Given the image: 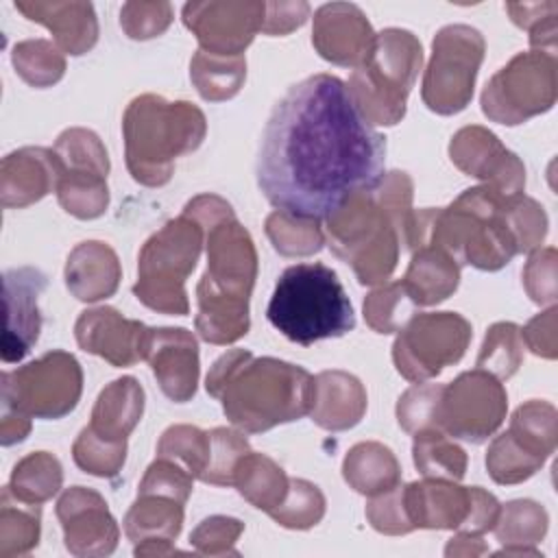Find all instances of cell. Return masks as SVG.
I'll return each instance as SVG.
<instances>
[{
    "label": "cell",
    "mask_w": 558,
    "mask_h": 558,
    "mask_svg": "<svg viewBox=\"0 0 558 558\" xmlns=\"http://www.w3.org/2000/svg\"><path fill=\"white\" fill-rule=\"evenodd\" d=\"M31 432V416L24 412L2 403V414H0V442L4 447L22 442Z\"/></svg>",
    "instance_id": "f5cc1de1"
},
{
    "label": "cell",
    "mask_w": 558,
    "mask_h": 558,
    "mask_svg": "<svg viewBox=\"0 0 558 558\" xmlns=\"http://www.w3.org/2000/svg\"><path fill=\"white\" fill-rule=\"evenodd\" d=\"M183 523V504L157 495V493H137V501L124 517V532L135 543L137 556H161L172 554L174 541Z\"/></svg>",
    "instance_id": "7402d4cb"
},
{
    "label": "cell",
    "mask_w": 558,
    "mask_h": 558,
    "mask_svg": "<svg viewBox=\"0 0 558 558\" xmlns=\"http://www.w3.org/2000/svg\"><path fill=\"white\" fill-rule=\"evenodd\" d=\"M74 336L83 351L100 355L113 366H133L144 360L148 327L124 318L113 307H94L78 316Z\"/></svg>",
    "instance_id": "d6986e66"
},
{
    "label": "cell",
    "mask_w": 558,
    "mask_h": 558,
    "mask_svg": "<svg viewBox=\"0 0 558 558\" xmlns=\"http://www.w3.org/2000/svg\"><path fill=\"white\" fill-rule=\"evenodd\" d=\"M266 2H187L183 22L196 35L201 50L242 54L262 31Z\"/></svg>",
    "instance_id": "5bb4252c"
},
{
    "label": "cell",
    "mask_w": 558,
    "mask_h": 558,
    "mask_svg": "<svg viewBox=\"0 0 558 558\" xmlns=\"http://www.w3.org/2000/svg\"><path fill=\"white\" fill-rule=\"evenodd\" d=\"M266 316L281 336L301 347L340 338L355 327L353 305L336 270L320 262L288 266L277 279Z\"/></svg>",
    "instance_id": "8992f818"
},
{
    "label": "cell",
    "mask_w": 558,
    "mask_h": 558,
    "mask_svg": "<svg viewBox=\"0 0 558 558\" xmlns=\"http://www.w3.org/2000/svg\"><path fill=\"white\" fill-rule=\"evenodd\" d=\"M375 41L366 15L347 2L323 4L314 15L312 44L318 54L336 65L360 68Z\"/></svg>",
    "instance_id": "ffe728a7"
},
{
    "label": "cell",
    "mask_w": 558,
    "mask_h": 558,
    "mask_svg": "<svg viewBox=\"0 0 558 558\" xmlns=\"http://www.w3.org/2000/svg\"><path fill=\"white\" fill-rule=\"evenodd\" d=\"M251 451L246 438L233 429L216 427L209 432V460L201 475L205 484L231 486L240 460Z\"/></svg>",
    "instance_id": "b9f144b4"
},
{
    "label": "cell",
    "mask_w": 558,
    "mask_h": 558,
    "mask_svg": "<svg viewBox=\"0 0 558 558\" xmlns=\"http://www.w3.org/2000/svg\"><path fill=\"white\" fill-rule=\"evenodd\" d=\"M290 480L286 477L283 469L277 466L268 456L248 451L233 475V486H238L240 495L251 501L255 508L270 512L277 508L286 493Z\"/></svg>",
    "instance_id": "f546056e"
},
{
    "label": "cell",
    "mask_w": 558,
    "mask_h": 558,
    "mask_svg": "<svg viewBox=\"0 0 558 558\" xmlns=\"http://www.w3.org/2000/svg\"><path fill=\"white\" fill-rule=\"evenodd\" d=\"M207 392L222 401L227 418L246 434L299 421L312 408L314 377L275 357H253L244 349L220 355L207 373Z\"/></svg>",
    "instance_id": "277c9868"
},
{
    "label": "cell",
    "mask_w": 558,
    "mask_h": 558,
    "mask_svg": "<svg viewBox=\"0 0 558 558\" xmlns=\"http://www.w3.org/2000/svg\"><path fill=\"white\" fill-rule=\"evenodd\" d=\"M366 412V392L357 377L344 371H325L314 377L312 421L325 429L340 432L357 425Z\"/></svg>",
    "instance_id": "d4e9b609"
},
{
    "label": "cell",
    "mask_w": 558,
    "mask_h": 558,
    "mask_svg": "<svg viewBox=\"0 0 558 558\" xmlns=\"http://www.w3.org/2000/svg\"><path fill=\"white\" fill-rule=\"evenodd\" d=\"M442 386L440 384H416L399 397L397 403V421L410 432L438 429V403H440Z\"/></svg>",
    "instance_id": "f6af8a7d"
},
{
    "label": "cell",
    "mask_w": 558,
    "mask_h": 558,
    "mask_svg": "<svg viewBox=\"0 0 558 558\" xmlns=\"http://www.w3.org/2000/svg\"><path fill=\"white\" fill-rule=\"evenodd\" d=\"M521 364V342H519V327L514 323H497L488 329L480 357L477 368L508 379L517 373Z\"/></svg>",
    "instance_id": "7bdbcfd3"
},
{
    "label": "cell",
    "mask_w": 558,
    "mask_h": 558,
    "mask_svg": "<svg viewBox=\"0 0 558 558\" xmlns=\"http://www.w3.org/2000/svg\"><path fill=\"white\" fill-rule=\"evenodd\" d=\"M190 76L205 100H227L240 92L246 76V61L242 54L198 50L192 59Z\"/></svg>",
    "instance_id": "1f68e13d"
},
{
    "label": "cell",
    "mask_w": 558,
    "mask_h": 558,
    "mask_svg": "<svg viewBox=\"0 0 558 558\" xmlns=\"http://www.w3.org/2000/svg\"><path fill=\"white\" fill-rule=\"evenodd\" d=\"M482 59L484 37L480 31L464 24L440 28L432 41V61L423 78V102L427 109L440 116L462 111L473 96Z\"/></svg>",
    "instance_id": "30bf717a"
},
{
    "label": "cell",
    "mask_w": 558,
    "mask_h": 558,
    "mask_svg": "<svg viewBox=\"0 0 558 558\" xmlns=\"http://www.w3.org/2000/svg\"><path fill=\"white\" fill-rule=\"evenodd\" d=\"M120 283L118 255L105 242H81L65 262V286L78 301H100Z\"/></svg>",
    "instance_id": "484cf974"
},
{
    "label": "cell",
    "mask_w": 558,
    "mask_h": 558,
    "mask_svg": "<svg viewBox=\"0 0 558 558\" xmlns=\"http://www.w3.org/2000/svg\"><path fill=\"white\" fill-rule=\"evenodd\" d=\"M469 340L471 325L464 316L456 312L418 314L395 340L392 360L408 381H425L460 362Z\"/></svg>",
    "instance_id": "8fae6325"
},
{
    "label": "cell",
    "mask_w": 558,
    "mask_h": 558,
    "mask_svg": "<svg viewBox=\"0 0 558 558\" xmlns=\"http://www.w3.org/2000/svg\"><path fill=\"white\" fill-rule=\"evenodd\" d=\"M386 137L333 74L292 85L272 107L257 155V185L279 211L320 220L384 177Z\"/></svg>",
    "instance_id": "6da1fadb"
},
{
    "label": "cell",
    "mask_w": 558,
    "mask_h": 558,
    "mask_svg": "<svg viewBox=\"0 0 558 558\" xmlns=\"http://www.w3.org/2000/svg\"><path fill=\"white\" fill-rule=\"evenodd\" d=\"M144 360L163 395L177 403L194 397L198 384V344L183 327H148Z\"/></svg>",
    "instance_id": "ac0fdd59"
},
{
    "label": "cell",
    "mask_w": 558,
    "mask_h": 558,
    "mask_svg": "<svg viewBox=\"0 0 558 558\" xmlns=\"http://www.w3.org/2000/svg\"><path fill=\"white\" fill-rule=\"evenodd\" d=\"M460 281V266L453 257L436 246H421L414 251L405 272V290L416 305H434L456 292Z\"/></svg>",
    "instance_id": "83f0119b"
},
{
    "label": "cell",
    "mask_w": 558,
    "mask_h": 558,
    "mask_svg": "<svg viewBox=\"0 0 558 558\" xmlns=\"http://www.w3.org/2000/svg\"><path fill=\"white\" fill-rule=\"evenodd\" d=\"M449 155L462 172L486 181V185L506 198H517L525 183V170L517 155L506 150L499 140L482 126L458 131L449 144Z\"/></svg>",
    "instance_id": "2e32d148"
},
{
    "label": "cell",
    "mask_w": 558,
    "mask_h": 558,
    "mask_svg": "<svg viewBox=\"0 0 558 558\" xmlns=\"http://www.w3.org/2000/svg\"><path fill=\"white\" fill-rule=\"evenodd\" d=\"M423 50L410 31L386 28L375 35L366 61L353 70L347 87L368 124H397L421 70Z\"/></svg>",
    "instance_id": "52a82bcc"
},
{
    "label": "cell",
    "mask_w": 558,
    "mask_h": 558,
    "mask_svg": "<svg viewBox=\"0 0 558 558\" xmlns=\"http://www.w3.org/2000/svg\"><path fill=\"white\" fill-rule=\"evenodd\" d=\"M122 129L131 177L142 185L159 187L170 181L174 159L201 146L207 124L192 102H168L144 94L126 107Z\"/></svg>",
    "instance_id": "5b68a950"
},
{
    "label": "cell",
    "mask_w": 558,
    "mask_h": 558,
    "mask_svg": "<svg viewBox=\"0 0 558 558\" xmlns=\"http://www.w3.org/2000/svg\"><path fill=\"white\" fill-rule=\"evenodd\" d=\"M414 464L425 477L458 482L466 471V453L440 429H423L414 434Z\"/></svg>",
    "instance_id": "d6a6232c"
},
{
    "label": "cell",
    "mask_w": 558,
    "mask_h": 558,
    "mask_svg": "<svg viewBox=\"0 0 558 558\" xmlns=\"http://www.w3.org/2000/svg\"><path fill=\"white\" fill-rule=\"evenodd\" d=\"M543 61L545 59L538 52H521L501 68L482 92L484 116L501 124H519L530 116L547 111L551 100H545L543 94L554 98V89L527 87L541 83V70H545L541 68Z\"/></svg>",
    "instance_id": "4fadbf2b"
},
{
    "label": "cell",
    "mask_w": 558,
    "mask_h": 558,
    "mask_svg": "<svg viewBox=\"0 0 558 558\" xmlns=\"http://www.w3.org/2000/svg\"><path fill=\"white\" fill-rule=\"evenodd\" d=\"M57 198L68 214L81 220L98 218L109 205L107 177L96 172L61 170L57 183Z\"/></svg>",
    "instance_id": "e575fe53"
},
{
    "label": "cell",
    "mask_w": 558,
    "mask_h": 558,
    "mask_svg": "<svg viewBox=\"0 0 558 558\" xmlns=\"http://www.w3.org/2000/svg\"><path fill=\"white\" fill-rule=\"evenodd\" d=\"M377 499H373L366 506V517L371 521V525L381 532V534H408L412 532V523L405 510V501H403V486H395L381 495H375Z\"/></svg>",
    "instance_id": "c3c4849f"
},
{
    "label": "cell",
    "mask_w": 558,
    "mask_h": 558,
    "mask_svg": "<svg viewBox=\"0 0 558 558\" xmlns=\"http://www.w3.org/2000/svg\"><path fill=\"white\" fill-rule=\"evenodd\" d=\"M172 22L168 2H126L120 9V24L131 39H150L161 35Z\"/></svg>",
    "instance_id": "bcb514c9"
},
{
    "label": "cell",
    "mask_w": 558,
    "mask_h": 558,
    "mask_svg": "<svg viewBox=\"0 0 558 558\" xmlns=\"http://www.w3.org/2000/svg\"><path fill=\"white\" fill-rule=\"evenodd\" d=\"M31 22L44 24L54 44L68 54H85L98 39V22L92 2H39L15 0L13 4Z\"/></svg>",
    "instance_id": "cb8c5ba5"
},
{
    "label": "cell",
    "mask_w": 558,
    "mask_h": 558,
    "mask_svg": "<svg viewBox=\"0 0 558 558\" xmlns=\"http://www.w3.org/2000/svg\"><path fill=\"white\" fill-rule=\"evenodd\" d=\"M183 214L203 227L207 240V270L196 286V329L211 344L235 342L248 331V296L257 275L253 240L220 196L201 194Z\"/></svg>",
    "instance_id": "7a4b0ae2"
},
{
    "label": "cell",
    "mask_w": 558,
    "mask_h": 558,
    "mask_svg": "<svg viewBox=\"0 0 558 558\" xmlns=\"http://www.w3.org/2000/svg\"><path fill=\"white\" fill-rule=\"evenodd\" d=\"M541 464L543 460L517 445L508 432L497 436L486 453V469L497 484H517L527 480Z\"/></svg>",
    "instance_id": "ee69618b"
},
{
    "label": "cell",
    "mask_w": 558,
    "mask_h": 558,
    "mask_svg": "<svg viewBox=\"0 0 558 558\" xmlns=\"http://www.w3.org/2000/svg\"><path fill=\"white\" fill-rule=\"evenodd\" d=\"M416 307L418 305L412 301L405 283L395 281L379 290H373L364 299V318L368 327L377 333H392L401 331L414 318Z\"/></svg>",
    "instance_id": "8d00e7d4"
},
{
    "label": "cell",
    "mask_w": 558,
    "mask_h": 558,
    "mask_svg": "<svg viewBox=\"0 0 558 558\" xmlns=\"http://www.w3.org/2000/svg\"><path fill=\"white\" fill-rule=\"evenodd\" d=\"M144 412V390L133 377L111 381L92 412L89 429L109 440H126Z\"/></svg>",
    "instance_id": "4316f807"
},
{
    "label": "cell",
    "mask_w": 558,
    "mask_h": 558,
    "mask_svg": "<svg viewBox=\"0 0 558 558\" xmlns=\"http://www.w3.org/2000/svg\"><path fill=\"white\" fill-rule=\"evenodd\" d=\"M65 547L74 556H107L118 545V525L105 499L89 488L74 486L57 501Z\"/></svg>",
    "instance_id": "e0dca14e"
},
{
    "label": "cell",
    "mask_w": 558,
    "mask_h": 558,
    "mask_svg": "<svg viewBox=\"0 0 558 558\" xmlns=\"http://www.w3.org/2000/svg\"><path fill=\"white\" fill-rule=\"evenodd\" d=\"M279 525L292 530H307L325 514V497L307 480H290L283 501L268 512Z\"/></svg>",
    "instance_id": "ab89813d"
},
{
    "label": "cell",
    "mask_w": 558,
    "mask_h": 558,
    "mask_svg": "<svg viewBox=\"0 0 558 558\" xmlns=\"http://www.w3.org/2000/svg\"><path fill=\"white\" fill-rule=\"evenodd\" d=\"M72 456L78 469L98 477H113L126 458V440H109L85 427L74 440Z\"/></svg>",
    "instance_id": "60d3db41"
},
{
    "label": "cell",
    "mask_w": 558,
    "mask_h": 558,
    "mask_svg": "<svg viewBox=\"0 0 558 558\" xmlns=\"http://www.w3.org/2000/svg\"><path fill=\"white\" fill-rule=\"evenodd\" d=\"M157 456L177 462L192 477L201 480L209 460V434L192 425H172L161 434Z\"/></svg>",
    "instance_id": "f35d334b"
},
{
    "label": "cell",
    "mask_w": 558,
    "mask_h": 558,
    "mask_svg": "<svg viewBox=\"0 0 558 558\" xmlns=\"http://www.w3.org/2000/svg\"><path fill=\"white\" fill-rule=\"evenodd\" d=\"M310 15L307 2H266L262 33L286 35L305 24Z\"/></svg>",
    "instance_id": "f907efd6"
},
{
    "label": "cell",
    "mask_w": 558,
    "mask_h": 558,
    "mask_svg": "<svg viewBox=\"0 0 558 558\" xmlns=\"http://www.w3.org/2000/svg\"><path fill=\"white\" fill-rule=\"evenodd\" d=\"M403 501L414 530H460L469 517L471 488L427 477L403 486Z\"/></svg>",
    "instance_id": "603a6c76"
},
{
    "label": "cell",
    "mask_w": 558,
    "mask_h": 558,
    "mask_svg": "<svg viewBox=\"0 0 558 558\" xmlns=\"http://www.w3.org/2000/svg\"><path fill=\"white\" fill-rule=\"evenodd\" d=\"M11 61L15 72L33 87L54 85L65 72V59L57 44L48 39H26L13 46Z\"/></svg>",
    "instance_id": "d590c367"
},
{
    "label": "cell",
    "mask_w": 558,
    "mask_h": 558,
    "mask_svg": "<svg viewBox=\"0 0 558 558\" xmlns=\"http://www.w3.org/2000/svg\"><path fill=\"white\" fill-rule=\"evenodd\" d=\"M63 473L59 460L48 451H35L24 456L11 473L7 484L15 497L28 504H44L61 488Z\"/></svg>",
    "instance_id": "836d02e7"
},
{
    "label": "cell",
    "mask_w": 558,
    "mask_h": 558,
    "mask_svg": "<svg viewBox=\"0 0 558 558\" xmlns=\"http://www.w3.org/2000/svg\"><path fill=\"white\" fill-rule=\"evenodd\" d=\"M342 475L353 490L375 497L399 484L401 469L392 451L381 442H360L349 449Z\"/></svg>",
    "instance_id": "f1b7e54d"
},
{
    "label": "cell",
    "mask_w": 558,
    "mask_h": 558,
    "mask_svg": "<svg viewBox=\"0 0 558 558\" xmlns=\"http://www.w3.org/2000/svg\"><path fill=\"white\" fill-rule=\"evenodd\" d=\"M244 530L242 521L231 517H209L192 532L190 543L198 554H238L233 549L235 538Z\"/></svg>",
    "instance_id": "681fc988"
},
{
    "label": "cell",
    "mask_w": 558,
    "mask_h": 558,
    "mask_svg": "<svg viewBox=\"0 0 558 558\" xmlns=\"http://www.w3.org/2000/svg\"><path fill=\"white\" fill-rule=\"evenodd\" d=\"M499 519V501L482 490L480 486H471V508H469V517L460 527V534H469V536H480L488 530L495 527Z\"/></svg>",
    "instance_id": "816d5d0a"
},
{
    "label": "cell",
    "mask_w": 558,
    "mask_h": 558,
    "mask_svg": "<svg viewBox=\"0 0 558 558\" xmlns=\"http://www.w3.org/2000/svg\"><path fill=\"white\" fill-rule=\"evenodd\" d=\"M266 235L281 255H312L325 244L318 220L299 218L279 209L266 218Z\"/></svg>",
    "instance_id": "74e56055"
},
{
    "label": "cell",
    "mask_w": 558,
    "mask_h": 558,
    "mask_svg": "<svg viewBox=\"0 0 558 558\" xmlns=\"http://www.w3.org/2000/svg\"><path fill=\"white\" fill-rule=\"evenodd\" d=\"M410 201L412 181L395 170L327 218L329 248L353 266L362 286L381 283L392 275L412 218Z\"/></svg>",
    "instance_id": "3957f363"
},
{
    "label": "cell",
    "mask_w": 558,
    "mask_h": 558,
    "mask_svg": "<svg viewBox=\"0 0 558 558\" xmlns=\"http://www.w3.org/2000/svg\"><path fill=\"white\" fill-rule=\"evenodd\" d=\"M61 174L52 148L26 146L9 153L0 166V203L4 209L26 207L57 190Z\"/></svg>",
    "instance_id": "44dd1931"
},
{
    "label": "cell",
    "mask_w": 558,
    "mask_h": 558,
    "mask_svg": "<svg viewBox=\"0 0 558 558\" xmlns=\"http://www.w3.org/2000/svg\"><path fill=\"white\" fill-rule=\"evenodd\" d=\"M205 231L190 216L166 222L140 251L135 296L150 310L185 316L190 310L185 279L194 270Z\"/></svg>",
    "instance_id": "ba28073f"
},
{
    "label": "cell",
    "mask_w": 558,
    "mask_h": 558,
    "mask_svg": "<svg viewBox=\"0 0 558 558\" xmlns=\"http://www.w3.org/2000/svg\"><path fill=\"white\" fill-rule=\"evenodd\" d=\"M39 504L22 501L9 486L0 493V556L28 554L39 543Z\"/></svg>",
    "instance_id": "4dcf8cb0"
},
{
    "label": "cell",
    "mask_w": 558,
    "mask_h": 558,
    "mask_svg": "<svg viewBox=\"0 0 558 558\" xmlns=\"http://www.w3.org/2000/svg\"><path fill=\"white\" fill-rule=\"evenodd\" d=\"M506 390L495 375L475 368L442 386L436 427L451 438L484 442L504 421Z\"/></svg>",
    "instance_id": "7c38bea8"
},
{
    "label": "cell",
    "mask_w": 558,
    "mask_h": 558,
    "mask_svg": "<svg viewBox=\"0 0 558 558\" xmlns=\"http://www.w3.org/2000/svg\"><path fill=\"white\" fill-rule=\"evenodd\" d=\"M140 493H157L185 504V499L192 493V475L177 462L157 458L146 469V475L140 484Z\"/></svg>",
    "instance_id": "7dc6e473"
},
{
    "label": "cell",
    "mask_w": 558,
    "mask_h": 558,
    "mask_svg": "<svg viewBox=\"0 0 558 558\" xmlns=\"http://www.w3.org/2000/svg\"><path fill=\"white\" fill-rule=\"evenodd\" d=\"M48 279L33 266L11 268L2 277L4 292V336H2V362L13 364L28 355L41 331L39 296Z\"/></svg>",
    "instance_id": "9a60e30c"
},
{
    "label": "cell",
    "mask_w": 558,
    "mask_h": 558,
    "mask_svg": "<svg viewBox=\"0 0 558 558\" xmlns=\"http://www.w3.org/2000/svg\"><path fill=\"white\" fill-rule=\"evenodd\" d=\"M0 381V401L35 418L70 414L83 390L81 366L65 351H50L26 366L4 371Z\"/></svg>",
    "instance_id": "9c48e42d"
}]
</instances>
